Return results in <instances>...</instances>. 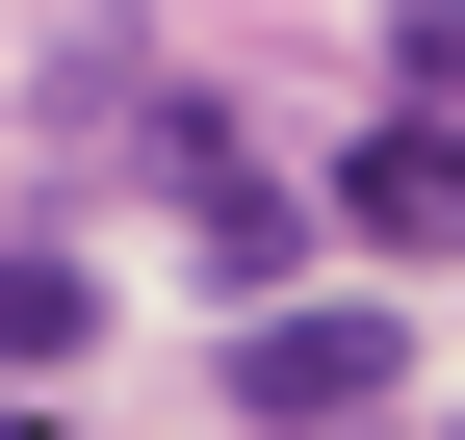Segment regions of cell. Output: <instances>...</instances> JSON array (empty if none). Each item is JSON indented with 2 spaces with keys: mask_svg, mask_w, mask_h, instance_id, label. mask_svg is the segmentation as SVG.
I'll return each mask as SVG.
<instances>
[{
  "mask_svg": "<svg viewBox=\"0 0 465 440\" xmlns=\"http://www.w3.org/2000/svg\"><path fill=\"white\" fill-rule=\"evenodd\" d=\"M388 78H414V130H465V0H414V26H388Z\"/></svg>",
  "mask_w": 465,
  "mask_h": 440,
  "instance_id": "277c9868",
  "label": "cell"
},
{
  "mask_svg": "<svg viewBox=\"0 0 465 440\" xmlns=\"http://www.w3.org/2000/svg\"><path fill=\"white\" fill-rule=\"evenodd\" d=\"M232 415L259 440H362L388 415V311H259V337H232Z\"/></svg>",
  "mask_w": 465,
  "mask_h": 440,
  "instance_id": "6da1fadb",
  "label": "cell"
},
{
  "mask_svg": "<svg viewBox=\"0 0 465 440\" xmlns=\"http://www.w3.org/2000/svg\"><path fill=\"white\" fill-rule=\"evenodd\" d=\"M0 440H26V415H0Z\"/></svg>",
  "mask_w": 465,
  "mask_h": 440,
  "instance_id": "5b68a950",
  "label": "cell"
},
{
  "mask_svg": "<svg viewBox=\"0 0 465 440\" xmlns=\"http://www.w3.org/2000/svg\"><path fill=\"white\" fill-rule=\"evenodd\" d=\"M336 207H362L388 259H465V130H362V155H336Z\"/></svg>",
  "mask_w": 465,
  "mask_h": 440,
  "instance_id": "7a4b0ae2",
  "label": "cell"
},
{
  "mask_svg": "<svg viewBox=\"0 0 465 440\" xmlns=\"http://www.w3.org/2000/svg\"><path fill=\"white\" fill-rule=\"evenodd\" d=\"M78 337H104V285H78V259L26 234V259H0V363H78Z\"/></svg>",
  "mask_w": 465,
  "mask_h": 440,
  "instance_id": "3957f363",
  "label": "cell"
}]
</instances>
